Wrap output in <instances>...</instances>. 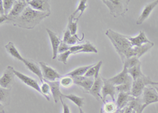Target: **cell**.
I'll use <instances>...</instances> for the list:
<instances>
[{
	"instance_id": "cell-1",
	"label": "cell",
	"mask_w": 158,
	"mask_h": 113,
	"mask_svg": "<svg viewBox=\"0 0 158 113\" xmlns=\"http://www.w3.org/2000/svg\"><path fill=\"white\" fill-rule=\"evenodd\" d=\"M105 34L110 39L113 46L115 47L117 53L120 56L123 63L127 58L136 56L134 46L128 40L127 37L115 32L110 29L106 31Z\"/></svg>"
},
{
	"instance_id": "cell-2",
	"label": "cell",
	"mask_w": 158,
	"mask_h": 113,
	"mask_svg": "<svg viewBox=\"0 0 158 113\" xmlns=\"http://www.w3.org/2000/svg\"><path fill=\"white\" fill-rule=\"evenodd\" d=\"M51 13H45L32 9L29 6L25 8L23 13L11 23L20 28L31 29L39 25L44 18H48Z\"/></svg>"
},
{
	"instance_id": "cell-3",
	"label": "cell",
	"mask_w": 158,
	"mask_h": 113,
	"mask_svg": "<svg viewBox=\"0 0 158 113\" xmlns=\"http://www.w3.org/2000/svg\"><path fill=\"white\" fill-rule=\"evenodd\" d=\"M102 2L108 7L110 15L114 18L124 16L128 11L127 0H103Z\"/></svg>"
},
{
	"instance_id": "cell-4",
	"label": "cell",
	"mask_w": 158,
	"mask_h": 113,
	"mask_svg": "<svg viewBox=\"0 0 158 113\" xmlns=\"http://www.w3.org/2000/svg\"><path fill=\"white\" fill-rule=\"evenodd\" d=\"M152 82L153 80H151L149 77H146L145 75L137 79L136 80H134L132 88H131V96L135 98L140 97L143 93L145 88L148 85H151Z\"/></svg>"
},
{
	"instance_id": "cell-5",
	"label": "cell",
	"mask_w": 158,
	"mask_h": 113,
	"mask_svg": "<svg viewBox=\"0 0 158 113\" xmlns=\"http://www.w3.org/2000/svg\"><path fill=\"white\" fill-rule=\"evenodd\" d=\"M15 69L13 66H7L0 78V86L3 88L11 89L15 82Z\"/></svg>"
},
{
	"instance_id": "cell-6",
	"label": "cell",
	"mask_w": 158,
	"mask_h": 113,
	"mask_svg": "<svg viewBox=\"0 0 158 113\" xmlns=\"http://www.w3.org/2000/svg\"><path fill=\"white\" fill-rule=\"evenodd\" d=\"M142 98V104L147 107L153 103L158 102V93L153 85H148L145 88Z\"/></svg>"
},
{
	"instance_id": "cell-7",
	"label": "cell",
	"mask_w": 158,
	"mask_h": 113,
	"mask_svg": "<svg viewBox=\"0 0 158 113\" xmlns=\"http://www.w3.org/2000/svg\"><path fill=\"white\" fill-rule=\"evenodd\" d=\"M39 65L41 68L44 80H48V81H56L63 77L56 70L48 66L45 62L39 61Z\"/></svg>"
},
{
	"instance_id": "cell-8",
	"label": "cell",
	"mask_w": 158,
	"mask_h": 113,
	"mask_svg": "<svg viewBox=\"0 0 158 113\" xmlns=\"http://www.w3.org/2000/svg\"><path fill=\"white\" fill-rule=\"evenodd\" d=\"M28 2L25 0H18L15 1V5L13 7L12 11H10V13L7 16V22H12L13 21L18 18L20 15L23 13V11L25 9L28 7Z\"/></svg>"
},
{
	"instance_id": "cell-9",
	"label": "cell",
	"mask_w": 158,
	"mask_h": 113,
	"mask_svg": "<svg viewBox=\"0 0 158 113\" xmlns=\"http://www.w3.org/2000/svg\"><path fill=\"white\" fill-rule=\"evenodd\" d=\"M103 82H104V84H103L102 90H101V96H102V101L103 102H106V97L108 96H110L113 102H115V96L117 93L116 92V86L114 85L112 83H111L108 80V79L104 78L102 77Z\"/></svg>"
},
{
	"instance_id": "cell-10",
	"label": "cell",
	"mask_w": 158,
	"mask_h": 113,
	"mask_svg": "<svg viewBox=\"0 0 158 113\" xmlns=\"http://www.w3.org/2000/svg\"><path fill=\"white\" fill-rule=\"evenodd\" d=\"M15 76H16V77H18V78L22 82H23L24 84H25L26 85L29 86V87H31L32 88L35 89L36 91H37L38 93H40V94L43 96L41 92V88H40V86L39 85V84H38L36 80H35L34 79L31 78V77H28V76H26V75L23 74V73H20V72L17 71V70H15Z\"/></svg>"
},
{
	"instance_id": "cell-11",
	"label": "cell",
	"mask_w": 158,
	"mask_h": 113,
	"mask_svg": "<svg viewBox=\"0 0 158 113\" xmlns=\"http://www.w3.org/2000/svg\"><path fill=\"white\" fill-rule=\"evenodd\" d=\"M28 5L32 9L45 13H51V7L47 0H28Z\"/></svg>"
},
{
	"instance_id": "cell-12",
	"label": "cell",
	"mask_w": 158,
	"mask_h": 113,
	"mask_svg": "<svg viewBox=\"0 0 158 113\" xmlns=\"http://www.w3.org/2000/svg\"><path fill=\"white\" fill-rule=\"evenodd\" d=\"M74 79V83L79 87H81L84 92L89 93L90 89L92 88L94 83V77H86L85 76L82 77H73Z\"/></svg>"
},
{
	"instance_id": "cell-13",
	"label": "cell",
	"mask_w": 158,
	"mask_h": 113,
	"mask_svg": "<svg viewBox=\"0 0 158 113\" xmlns=\"http://www.w3.org/2000/svg\"><path fill=\"white\" fill-rule=\"evenodd\" d=\"M47 33L49 36L50 38L51 44H52V59L57 58L58 53H59V47L61 44L62 40L59 39V37L57 36L56 33H54L53 31H52L49 29H46Z\"/></svg>"
},
{
	"instance_id": "cell-14",
	"label": "cell",
	"mask_w": 158,
	"mask_h": 113,
	"mask_svg": "<svg viewBox=\"0 0 158 113\" xmlns=\"http://www.w3.org/2000/svg\"><path fill=\"white\" fill-rule=\"evenodd\" d=\"M23 63L28 70H30L32 73H34V74H36V76H37L38 78L40 80V82L43 81V74H42L41 68L40 66L39 63H36V62L34 61L33 60L29 58L24 59Z\"/></svg>"
},
{
	"instance_id": "cell-15",
	"label": "cell",
	"mask_w": 158,
	"mask_h": 113,
	"mask_svg": "<svg viewBox=\"0 0 158 113\" xmlns=\"http://www.w3.org/2000/svg\"><path fill=\"white\" fill-rule=\"evenodd\" d=\"M103 84H104V82H103L102 77H101V76H99L98 77L94 79V85H93L91 89L89 91L88 93H89L90 95H92L94 97H95V99L97 100H102L101 90H102Z\"/></svg>"
},
{
	"instance_id": "cell-16",
	"label": "cell",
	"mask_w": 158,
	"mask_h": 113,
	"mask_svg": "<svg viewBox=\"0 0 158 113\" xmlns=\"http://www.w3.org/2000/svg\"><path fill=\"white\" fill-rule=\"evenodd\" d=\"M130 77H131V76L128 73V69L123 66V70L120 73H118V74L115 75V76H114V77L109 78L108 80L111 83H112L114 85L118 86L124 84V83H126Z\"/></svg>"
},
{
	"instance_id": "cell-17",
	"label": "cell",
	"mask_w": 158,
	"mask_h": 113,
	"mask_svg": "<svg viewBox=\"0 0 158 113\" xmlns=\"http://www.w3.org/2000/svg\"><path fill=\"white\" fill-rule=\"evenodd\" d=\"M157 5H158V0L153 1V2H152L151 3L146 4V5L145 6V7L143 8V10H142V12L140 15V16L138 17V18L137 19L136 21L137 25H141L144 21H146V19L149 18L150 14L152 13V11H153V9H154Z\"/></svg>"
},
{
	"instance_id": "cell-18",
	"label": "cell",
	"mask_w": 158,
	"mask_h": 113,
	"mask_svg": "<svg viewBox=\"0 0 158 113\" xmlns=\"http://www.w3.org/2000/svg\"><path fill=\"white\" fill-rule=\"evenodd\" d=\"M45 81L50 86L51 93L52 94V97L54 99L55 104H57L59 101H60L63 99V93L60 91V82H59V80H56V81L45 80Z\"/></svg>"
},
{
	"instance_id": "cell-19",
	"label": "cell",
	"mask_w": 158,
	"mask_h": 113,
	"mask_svg": "<svg viewBox=\"0 0 158 113\" xmlns=\"http://www.w3.org/2000/svg\"><path fill=\"white\" fill-rule=\"evenodd\" d=\"M135 97L131 96V94L126 93H118V97L116 100L117 108L118 110H122L124 108H126L130 101L133 100Z\"/></svg>"
},
{
	"instance_id": "cell-20",
	"label": "cell",
	"mask_w": 158,
	"mask_h": 113,
	"mask_svg": "<svg viewBox=\"0 0 158 113\" xmlns=\"http://www.w3.org/2000/svg\"><path fill=\"white\" fill-rule=\"evenodd\" d=\"M127 37L128 40L131 42V45L133 46H136V47H140V46H143L145 44L151 42L150 41L146 38V34L144 33V31H140L138 36L136 37Z\"/></svg>"
},
{
	"instance_id": "cell-21",
	"label": "cell",
	"mask_w": 158,
	"mask_h": 113,
	"mask_svg": "<svg viewBox=\"0 0 158 113\" xmlns=\"http://www.w3.org/2000/svg\"><path fill=\"white\" fill-rule=\"evenodd\" d=\"M5 49L7 51V53H9L10 55H11L14 58L17 59V60L20 61H24V59L25 58H23L22 55L20 54V53L18 52L17 48L15 47V44L13 43V42H8V43L5 46Z\"/></svg>"
},
{
	"instance_id": "cell-22",
	"label": "cell",
	"mask_w": 158,
	"mask_h": 113,
	"mask_svg": "<svg viewBox=\"0 0 158 113\" xmlns=\"http://www.w3.org/2000/svg\"><path fill=\"white\" fill-rule=\"evenodd\" d=\"M10 90L0 88V104L8 106L10 103Z\"/></svg>"
},
{
	"instance_id": "cell-23",
	"label": "cell",
	"mask_w": 158,
	"mask_h": 113,
	"mask_svg": "<svg viewBox=\"0 0 158 113\" xmlns=\"http://www.w3.org/2000/svg\"><path fill=\"white\" fill-rule=\"evenodd\" d=\"M103 62L102 61H100L98 63L95 65V66H93L89 70L87 71V73H85V77H94V79H96L97 77H98L100 76L99 74V72H100V69H101V66H102Z\"/></svg>"
},
{
	"instance_id": "cell-24",
	"label": "cell",
	"mask_w": 158,
	"mask_h": 113,
	"mask_svg": "<svg viewBox=\"0 0 158 113\" xmlns=\"http://www.w3.org/2000/svg\"><path fill=\"white\" fill-rule=\"evenodd\" d=\"M93 66H82V67H79L75 69L73 71L70 72L67 74V76H69V77H82V76H85V73H87L89 70Z\"/></svg>"
},
{
	"instance_id": "cell-25",
	"label": "cell",
	"mask_w": 158,
	"mask_h": 113,
	"mask_svg": "<svg viewBox=\"0 0 158 113\" xmlns=\"http://www.w3.org/2000/svg\"><path fill=\"white\" fill-rule=\"evenodd\" d=\"M133 79L132 77H130L126 83L120 84V85L116 86V92L118 93H126L131 94V88H132V84H133Z\"/></svg>"
},
{
	"instance_id": "cell-26",
	"label": "cell",
	"mask_w": 158,
	"mask_h": 113,
	"mask_svg": "<svg viewBox=\"0 0 158 113\" xmlns=\"http://www.w3.org/2000/svg\"><path fill=\"white\" fill-rule=\"evenodd\" d=\"M63 98H66L67 100H70L73 103L76 104L78 107V108H82L85 104V99L82 97H77L74 94H69V95H64L63 94Z\"/></svg>"
},
{
	"instance_id": "cell-27",
	"label": "cell",
	"mask_w": 158,
	"mask_h": 113,
	"mask_svg": "<svg viewBox=\"0 0 158 113\" xmlns=\"http://www.w3.org/2000/svg\"><path fill=\"white\" fill-rule=\"evenodd\" d=\"M153 46V42H149V43L145 44L143 46H140V47H136V46H134V49H135V54L138 56V58L141 57L144 53H146V52L149 51V49Z\"/></svg>"
},
{
	"instance_id": "cell-28",
	"label": "cell",
	"mask_w": 158,
	"mask_h": 113,
	"mask_svg": "<svg viewBox=\"0 0 158 113\" xmlns=\"http://www.w3.org/2000/svg\"><path fill=\"white\" fill-rule=\"evenodd\" d=\"M128 73H129L130 76L132 77L133 80H136L137 79H138L139 77L144 76L142 70H141V63H139L138 66H135V67L129 69V70H128Z\"/></svg>"
},
{
	"instance_id": "cell-29",
	"label": "cell",
	"mask_w": 158,
	"mask_h": 113,
	"mask_svg": "<svg viewBox=\"0 0 158 113\" xmlns=\"http://www.w3.org/2000/svg\"><path fill=\"white\" fill-rule=\"evenodd\" d=\"M87 7H88V6H87V1H86V0H81V1H79L78 6H77V9H76L75 11H74V13L72 14V15H73V16L75 17V15H77V14L78 13V12H80V14H79L78 16H77L76 18H74V19H75L76 21H78L79 20V18H80V17H81V15H82V14L84 13L85 11L86 10Z\"/></svg>"
},
{
	"instance_id": "cell-30",
	"label": "cell",
	"mask_w": 158,
	"mask_h": 113,
	"mask_svg": "<svg viewBox=\"0 0 158 113\" xmlns=\"http://www.w3.org/2000/svg\"><path fill=\"white\" fill-rule=\"evenodd\" d=\"M139 63H141V61H139V58L138 56H131V57H129V58H127L126 60L123 61V66L124 67L127 68L128 70L129 69H131V68L135 67V66H138Z\"/></svg>"
},
{
	"instance_id": "cell-31",
	"label": "cell",
	"mask_w": 158,
	"mask_h": 113,
	"mask_svg": "<svg viewBox=\"0 0 158 113\" xmlns=\"http://www.w3.org/2000/svg\"><path fill=\"white\" fill-rule=\"evenodd\" d=\"M74 16H73V15H70L68 18V25H67V28L70 31L72 35H76L77 29V22L78 21H74Z\"/></svg>"
},
{
	"instance_id": "cell-32",
	"label": "cell",
	"mask_w": 158,
	"mask_h": 113,
	"mask_svg": "<svg viewBox=\"0 0 158 113\" xmlns=\"http://www.w3.org/2000/svg\"><path fill=\"white\" fill-rule=\"evenodd\" d=\"M104 113H115L118 110L116 104L115 102H104V107L102 108Z\"/></svg>"
},
{
	"instance_id": "cell-33",
	"label": "cell",
	"mask_w": 158,
	"mask_h": 113,
	"mask_svg": "<svg viewBox=\"0 0 158 113\" xmlns=\"http://www.w3.org/2000/svg\"><path fill=\"white\" fill-rule=\"evenodd\" d=\"M79 53H97L98 51H97V48L93 45V44L90 43L89 41H86L85 43L83 44V49L81 50L78 52Z\"/></svg>"
},
{
	"instance_id": "cell-34",
	"label": "cell",
	"mask_w": 158,
	"mask_h": 113,
	"mask_svg": "<svg viewBox=\"0 0 158 113\" xmlns=\"http://www.w3.org/2000/svg\"><path fill=\"white\" fill-rule=\"evenodd\" d=\"M59 82H60V85L63 88H70L73 85V84H74L73 77H69V76H67V75L62 77L59 80Z\"/></svg>"
},
{
	"instance_id": "cell-35",
	"label": "cell",
	"mask_w": 158,
	"mask_h": 113,
	"mask_svg": "<svg viewBox=\"0 0 158 113\" xmlns=\"http://www.w3.org/2000/svg\"><path fill=\"white\" fill-rule=\"evenodd\" d=\"M42 85L40 87L41 88V92H42V94H43V97H45V99L49 101L50 100V97H49V95H50V93H51V88H50V86L49 84H48L45 80H43L42 81Z\"/></svg>"
},
{
	"instance_id": "cell-36",
	"label": "cell",
	"mask_w": 158,
	"mask_h": 113,
	"mask_svg": "<svg viewBox=\"0 0 158 113\" xmlns=\"http://www.w3.org/2000/svg\"><path fill=\"white\" fill-rule=\"evenodd\" d=\"M15 1H14V0H3L2 1L5 15H8L10 13V11L13 9V7L15 5Z\"/></svg>"
},
{
	"instance_id": "cell-37",
	"label": "cell",
	"mask_w": 158,
	"mask_h": 113,
	"mask_svg": "<svg viewBox=\"0 0 158 113\" xmlns=\"http://www.w3.org/2000/svg\"><path fill=\"white\" fill-rule=\"evenodd\" d=\"M83 38H84V34H82V37H81V38H79L78 37H77V35H72L71 37H70V38H69V40L67 42V44H68L69 46H74L77 42H81V41L83 40Z\"/></svg>"
},
{
	"instance_id": "cell-38",
	"label": "cell",
	"mask_w": 158,
	"mask_h": 113,
	"mask_svg": "<svg viewBox=\"0 0 158 113\" xmlns=\"http://www.w3.org/2000/svg\"><path fill=\"white\" fill-rule=\"evenodd\" d=\"M70 54H71V53H70V50H69V51L65 52V53H59V55H58L57 56L58 61H59L63 62V64L66 65L67 62V59H68L69 56H70Z\"/></svg>"
},
{
	"instance_id": "cell-39",
	"label": "cell",
	"mask_w": 158,
	"mask_h": 113,
	"mask_svg": "<svg viewBox=\"0 0 158 113\" xmlns=\"http://www.w3.org/2000/svg\"><path fill=\"white\" fill-rule=\"evenodd\" d=\"M70 46H69L68 44L65 43L63 42V41L61 42V44H60V46L59 47V53H65V52L69 51L70 50Z\"/></svg>"
},
{
	"instance_id": "cell-40",
	"label": "cell",
	"mask_w": 158,
	"mask_h": 113,
	"mask_svg": "<svg viewBox=\"0 0 158 113\" xmlns=\"http://www.w3.org/2000/svg\"><path fill=\"white\" fill-rule=\"evenodd\" d=\"M83 49V44H81V45H77V46H70V51L71 53H78V52L80 50Z\"/></svg>"
},
{
	"instance_id": "cell-41",
	"label": "cell",
	"mask_w": 158,
	"mask_h": 113,
	"mask_svg": "<svg viewBox=\"0 0 158 113\" xmlns=\"http://www.w3.org/2000/svg\"><path fill=\"white\" fill-rule=\"evenodd\" d=\"M72 34L71 33H70V31L68 29H66V30L64 31V34H63V42H65V43H67V42L69 40V38H70Z\"/></svg>"
},
{
	"instance_id": "cell-42",
	"label": "cell",
	"mask_w": 158,
	"mask_h": 113,
	"mask_svg": "<svg viewBox=\"0 0 158 113\" xmlns=\"http://www.w3.org/2000/svg\"><path fill=\"white\" fill-rule=\"evenodd\" d=\"M61 103H62V105H63V113H70V108H69L68 105H67L66 103L63 101V98L61 100Z\"/></svg>"
},
{
	"instance_id": "cell-43",
	"label": "cell",
	"mask_w": 158,
	"mask_h": 113,
	"mask_svg": "<svg viewBox=\"0 0 158 113\" xmlns=\"http://www.w3.org/2000/svg\"><path fill=\"white\" fill-rule=\"evenodd\" d=\"M5 15L4 12V8H3V4H2V0L0 1V16Z\"/></svg>"
},
{
	"instance_id": "cell-44",
	"label": "cell",
	"mask_w": 158,
	"mask_h": 113,
	"mask_svg": "<svg viewBox=\"0 0 158 113\" xmlns=\"http://www.w3.org/2000/svg\"><path fill=\"white\" fill-rule=\"evenodd\" d=\"M151 85L158 86V82H154V81H153V82H152V84H151Z\"/></svg>"
},
{
	"instance_id": "cell-45",
	"label": "cell",
	"mask_w": 158,
	"mask_h": 113,
	"mask_svg": "<svg viewBox=\"0 0 158 113\" xmlns=\"http://www.w3.org/2000/svg\"><path fill=\"white\" fill-rule=\"evenodd\" d=\"M79 113H85L84 111H83L82 108H79Z\"/></svg>"
},
{
	"instance_id": "cell-46",
	"label": "cell",
	"mask_w": 158,
	"mask_h": 113,
	"mask_svg": "<svg viewBox=\"0 0 158 113\" xmlns=\"http://www.w3.org/2000/svg\"><path fill=\"white\" fill-rule=\"evenodd\" d=\"M154 88H156V90L157 91V93H158V86H154Z\"/></svg>"
},
{
	"instance_id": "cell-47",
	"label": "cell",
	"mask_w": 158,
	"mask_h": 113,
	"mask_svg": "<svg viewBox=\"0 0 158 113\" xmlns=\"http://www.w3.org/2000/svg\"><path fill=\"white\" fill-rule=\"evenodd\" d=\"M100 113H104V111H103L102 108H101V111H100Z\"/></svg>"
}]
</instances>
